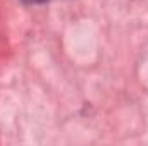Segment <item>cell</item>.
Returning a JSON list of instances; mask_svg holds the SVG:
<instances>
[{
  "label": "cell",
  "instance_id": "1",
  "mask_svg": "<svg viewBox=\"0 0 148 146\" xmlns=\"http://www.w3.org/2000/svg\"><path fill=\"white\" fill-rule=\"evenodd\" d=\"M24 3H45V2H52V0H21Z\"/></svg>",
  "mask_w": 148,
  "mask_h": 146
}]
</instances>
